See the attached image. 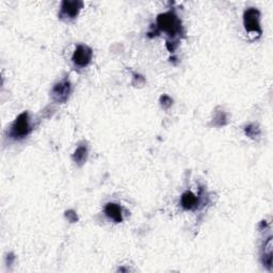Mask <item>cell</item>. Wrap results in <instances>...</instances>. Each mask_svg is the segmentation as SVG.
<instances>
[{"label":"cell","mask_w":273,"mask_h":273,"mask_svg":"<svg viewBox=\"0 0 273 273\" xmlns=\"http://www.w3.org/2000/svg\"><path fill=\"white\" fill-rule=\"evenodd\" d=\"M157 26L160 30L172 36H178L182 30L180 20L173 12H168L158 15Z\"/></svg>","instance_id":"1"},{"label":"cell","mask_w":273,"mask_h":273,"mask_svg":"<svg viewBox=\"0 0 273 273\" xmlns=\"http://www.w3.org/2000/svg\"><path fill=\"white\" fill-rule=\"evenodd\" d=\"M31 132L30 126V120L28 112H22L16 118L15 121L13 122L11 128H10V138L14 140H20L27 136Z\"/></svg>","instance_id":"2"},{"label":"cell","mask_w":273,"mask_h":273,"mask_svg":"<svg viewBox=\"0 0 273 273\" xmlns=\"http://www.w3.org/2000/svg\"><path fill=\"white\" fill-rule=\"evenodd\" d=\"M244 25L248 34L255 36L262 34L260 13L255 8H248L244 14Z\"/></svg>","instance_id":"3"},{"label":"cell","mask_w":273,"mask_h":273,"mask_svg":"<svg viewBox=\"0 0 273 273\" xmlns=\"http://www.w3.org/2000/svg\"><path fill=\"white\" fill-rule=\"evenodd\" d=\"M92 56H93V52L90 47L84 46V45H79L77 46L76 50L73 54V62L75 63L76 66L84 68L91 62Z\"/></svg>","instance_id":"4"},{"label":"cell","mask_w":273,"mask_h":273,"mask_svg":"<svg viewBox=\"0 0 273 273\" xmlns=\"http://www.w3.org/2000/svg\"><path fill=\"white\" fill-rule=\"evenodd\" d=\"M70 94V84L68 80H63V82H58L54 86V89L52 91V98L54 102L63 104L66 102Z\"/></svg>","instance_id":"5"},{"label":"cell","mask_w":273,"mask_h":273,"mask_svg":"<svg viewBox=\"0 0 273 273\" xmlns=\"http://www.w3.org/2000/svg\"><path fill=\"white\" fill-rule=\"evenodd\" d=\"M82 8V2H68V0H66V2H62L60 15L62 18H75Z\"/></svg>","instance_id":"6"},{"label":"cell","mask_w":273,"mask_h":273,"mask_svg":"<svg viewBox=\"0 0 273 273\" xmlns=\"http://www.w3.org/2000/svg\"><path fill=\"white\" fill-rule=\"evenodd\" d=\"M105 214L109 219L114 221L116 223H121L123 221L122 208L116 203H108L105 207Z\"/></svg>","instance_id":"7"},{"label":"cell","mask_w":273,"mask_h":273,"mask_svg":"<svg viewBox=\"0 0 273 273\" xmlns=\"http://www.w3.org/2000/svg\"><path fill=\"white\" fill-rule=\"evenodd\" d=\"M182 206L184 208V210H194V208L198 206V198L192 194V192L190 191H187L184 192V194L182 196Z\"/></svg>","instance_id":"8"},{"label":"cell","mask_w":273,"mask_h":273,"mask_svg":"<svg viewBox=\"0 0 273 273\" xmlns=\"http://www.w3.org/2000/svg\"><path fill=\"white\" fill-rule=\"evenodd\" d=\"M264 252L262 254V264L267 269L271 270L272 267V237H269L264 244Z\"/></svg>","instance_id":"9"},{"label":"cell","mask_w":273,"mask_h":273,"mask_svg":"<svg viewBox=\"0 0 273 273\" xmlns=\"http://www.w3.org/2000/svg\"><path fill=\"white\" fill-rule=\"evenodd\" d=\"M86 157H88V148L84 146H78L73 155L74 162L78 164H82L86 160Z\"/></svg>","instance_id":"10"},{"label":"cell","mask_w":273,"mask_h":273,"mask_svg":"<svg viewBox=\"0 0 273 273\" xmlns=\"http://www.w3.org/2000/svg\"><path fill=\"white\" fill-rule=\"evenodd\" d=\"M246 134L248 136H251V138H256V136H258L260 134V130L258 126L248 125L246 127Z\"/></svg>","instance_id":"11"}]
</instances>
